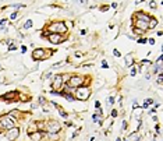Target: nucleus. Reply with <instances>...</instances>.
Wrapping results in <instances>:
<instances>
[{"mask_svg":"<svg viewBox=\"0 0 163 141\" xmlns=\"http://www.w3.org/2000/svg\"><path fill=\"white\" fill-rule=\"evenodd\" d=\"M14 123L15 120L13 119V116H9V115H4L0 117V129H6V130H10L14 127Z\"/></svg>","mask_w":163,"mask_h":141,"instance_id":"nucleus-1","label":"nucleus"},{"mask_svg":"<svg viewBox=\"0 0 163 141\" xmlns=\"http://www.w3.org/2000/svg\"><path fill=\"white\" fill-rule=\"evenodd\" d=\"M89 95H91V89H88L85 87H79L77 89L74 98H77L78 101H87L88 98H89Z\"/></svg>","mask_w":163,"mask_h":141,"instance_id":"nucleus-2","label":"nucleus"},{"mask_svg":"<svg viewBox=\"0 0 163 141\" xmlns=\"http://www.w3.org/2000/svg\"><path fill=\"white\" fill-rule=\"evenodd\" d=\"M84 80L85 78L81 76H71L70 80H68V83H67V85L68 87H81L84 84Z\"/></svg>","mask_w":163,"mask_h":141,"instance_id":"nucleus-3","label":"nucleus"},{"mask_svg":"<svg viewBox=\"0 0 163 141\" xmlns=\"http://www.w3.org/2000/svg\"><path fill=\"white\" fill-rule=\"evenodd\" d=\"M50 31H53L54 34H64L67 31V27H65L64 22H54L50 25Z\"/></svg>","mask_w":163,"mask_h":141,"instance_id":"nucleus-4","label":"nucleus"},{"mask_svg":"<svg viewBox=\"0 0 163 141\" xmlns=\"http://www.w3.org/2000/svg\"><path fill=\"white\" fill-rule=\"evenodd\" d=\"M60 129H61V126H60V123L56 122V120H50V122L47 123V131L52 133V134H57V133L60 131Z\"/></svg>","mask_w":163,"mask_h":141,"instance_id":"nucleus-5","label":"nucleus"},{"mask_svg":"<svg viewBox=\"0 0 163 141\" xmlns=\"http://www.w3.org/2000/svg\"><path fill=\"white\" fill-rule=\"evenodd\" d=\"M18 136H20V129H18V127H13V129H10V130H7V134H6V137H7V140L9 141L17 140Z\"/></svg>","mask_w":163,"mask_h":141,"instance_id":"nucleus-6","label":"nucleus"},{"mask_svg":"<svg viewBox=\"0 0 163 141\" xmlns=\"http://www.w3.org/2000/svg\"><path fill=\"white\" fill-rule=\"evenodd\" d=\"M63 81H64L63 76H61V74H57V76L53 78V84H52V87H53L54 89H60L61 85H63Z\"/></svg>","mask_w":163,"mask_h":141,"instance_id":"nucleus-7","label":"nucleus"},{"mask_svg":"<svg viewBox=\"0 0 163 141\" xmlns=\"http://www.w3.org/2000/svg\"><path fill=\"white\" fill-rule=\"evenodd\" d=\"M47 39H49L50 44L56 45V44H60V42L63 41V36L59 35V34H49V35H47Z\"/></svg>","mask_w":163,"mask_h":141,"instance_id":"nucleus-8","label":"nucleus"},{"mask_svg":"<svg viewBox=\"0 0 163 141\" xmlns=\"http://www.w3.org/2000/svg\"><path fill=\"white\" fill-rule=\"evenodd\" d=\"M17 95H18V92H17V91H13V92H10V94L3 95V98H4V99H9V102H14Z\"/></svg>","mask_w":163,"mask_h":141,"instance_id":"nucleus-9","label":"nucleus"},{"mask_svg":"<svg viewBox=\"0 0 163 141\" xmlns=\"http://www.w3.org/2000/svg\"><path fill=\"white\" fill-rule=\"evenodd\" d=\"M135 28L138 30V28H142V31H145V30H148V22H145V21H142V20H137L135 21Z\"/></svg>","mask_w":163,"mask_h":141,"instance_id":"nucleus-10","label":"nucleus"},{"mask_svg":"<svg viewBox=\"0 0 163 141\" xmlns=\"http://www.w3.org/2000/svg\"><path fill=\"white\" fill-rule=\"evenodd\" d=\"M29 137H31V140H32V141H41V140H42V137H43V134H42L41 131H35V133L31 134Z\"/></svg>","mask_w":163,"mask_h":141,"instance_id":"nucleus-11","label":"nucleus"},{"mask_svg":"<svg viewBox=\"0 0 163 141\" xmlns=\"http://www.w3.org/2000/svg\"><path fill=\"white\" fill-rule=\"evenodd\" d=\"M32 56H33V59H35V60L41 59V57L43 56V49H35V50H33V53H32Z\"/></svg>","mask_w":163,"mask_h":141,"instance_id":"nucleus-12","label":"nucleus"},{"mask_svg":"<svg viewBox=\"0 0 163 141\" xmlns=\"http://www.w3.org/2000/svg\"><path fill=\"white\" fill-rule=\"evenodd\" d=\"M36 127H38V124H36V123L29 124V126H28V134H29V136H31V134H33V133L36 131Z\"/></svg>","mask_w":163,"mask_h":141,"instance_id":"nucleus-13","label":"nucleus"},{"mask_svg":"<svg viewBox=\"0 0 163 141\" xmlns=\"http://www.w3.org/2000/svg\"><path fill=\"white\" fill-rule=\"evenodd\" d=\"M132 63H134V57H132L131 54H127V56H126V64H127V67H131Z\"/></svg>","mask_w":163,"mask_h":141,"instance_id":"nucleus-14","label":"nucleus"},{"mask_svg":"<svg viewBox=\"0 0 163 141\" xmlns=\"http://www.w3.org/2000/svg\"><path fill=\"white\" fill-rule=\"evenodd\" d=\"M156 25H158V20L156 18H151L149 22H148V28H155Z\"/></svg>","mask_w":163,"mask_h":141,"instance_id":"nucleus-15","label":"nucleus"},{"mask_svg":"<svg viewBox=\"0 0 163 141\" xmlns=\"http://www.w3.org/2000/svg\"><path fill=\"white\" fill-rule=\"evenodd\" d=\"M130 140L131 141H138L140 140V134H138V133H132V134L130 136Z\"/></svg>","mask_w":163,"mask_h":141,"instance_id":"nucleus-16","label":"nucleus"},{"mask_svg":"<svg viewBox=\"0 0 163 141\" xmlns=\"http://www.w3.org/2000/svg\"><path fill=\"white\" fill-rule=\"evenodd\" d=\"M57 140H59V136H57V134L49 133V141H57Z\"/></svg>","mask_w":163,"mask_h":141,"instance_id":"nucleus-17","label":"nucleus"},{"mask_svg":"<svg viewBox=\"0 0 163 141\" xmlns=\"http://www.w3.org/2000/svg\"><path fill=\"white\" fill-rule=\"evenodd\" d=\"M31 27H32V21H31V20H28V21L24 24V28H25V30H28V28H31Z\"/></svg>","mask_w":163,"mask_h":141,"instance_id":"nucleus-18","label":"nucleus"},{"mask_svg":"<svg viewBox=\"0 0 163 141\" xmlns=\"http://www.w3.org/2000/svg\"><path fill=\"white\" fill-rule=\"evenodd\" d=\"M113 102H114V98L110 97V98L108 99V106H112V105H113Z\"/></svg>","mask_w":163,"mask_h":141,"instance_id":"nucleus-19","label":"nucleus"},{"mask_svg":"<svg viewBox=\"0 0 163 141\" xmlns=\"http://www.w3.org/2000/svg\"><path fill=\"white\" fill-rule=\"evenodd\" d=\"M113 53H114V56H116V57H120V56H121V53H120L117 49H114V50H113Z\"/></svg>","mask_w":163,"mask_h":141,"instance_id":"nucleus-20","label":"nucleus"},{"mask_svg":"<svg viewBox=\"0 0 163 141\" xmlns=\"http://www.w3.org/2000/svg\"><path fill=\"white\" fill-rule=\"evenodd\" d=\"M134 32L137 34V35H141V34L144 32V31H142V30H137V28H134Z\"/></svg>","mask_w":163,"mask_h":141,"instance_id":"nucleus-21","label":"nucleus"},{"mask_svg":"<svg viewBox=\"0 0 163 141\" xmlns=\"http://www.w3.org/2000/svg\"><path fill=\"white\" fill-rule=\"evenodd\" d=\"M39 103H41V105H45V103H46L45 98H39Z\"/></svg>","mask_w":163,"mask_h":141,"instance_id":"nucleus-22","label":"nucleus"},{"mask_svg":"<svg viewBox=\"0 0 163 141\" xmlns=\"http://www.w3.org/2000/svg\"><path fill=\"white\" fill-rule=\"evenodd\" d=\"M102 66H103V68H108V62L103 60V62H102Z\"/></svg>","mask_w":163,"mask_h":141,"instance_id":"nucleus-23","label":"nucleus"},{"mask_svg":"<svg viewBox=\"0 0 163 141\" xmlns=\"http://www.w3.org/2000/svg\"><path fill=\"white\" fill-rule=\"evenodd\" d=\"M149 6H151V9H155V7H156V3H155V1H151Z\"/></svg>","mask_w":163,"mask_h":141,"instance_id":"nucleus-24","label":"nucleus"},{"mask_svg":"<svg viewBox=\"0 0 163 141\" xmlns=\"http://www.w3.org/2000/svg\"><path fill=\"white\" fill-rule=\"evenodd\" d=\"M95 108H96V109L100 108V102H99V101H96V102H95Z\"/></svg>","mask_w":163,"mask_h":141,"instance_id":"nucleus-25","label":"nucleus"},{"mask_svg":"<svg viewBox=\"0 0 163 141\" xmlns=\"http://www.w3.org/2000/svg\"><path fill=\"white\" fill-rule=\"evenodd\" d=\"M137 74V70L135 68H131V76H135Z\"/></svg>","mask_w":163,"mask_h":141,"instance_id":"nucleus-26","label":"nucleus"},{"mask_svg":"<svg viewBox=\"0 0 163 141\" xmlns=\"http://www.w3.org/2000/svg\"><path fill=\"white\" fill-rule=\"evenodd\" d=\"M112 116L116 117V116H117V110H112Z\"/></svg>","mask_w":163,"mask_h":141,"instance_id":"nucleus-27","label":"nucleus"},{"mask_svg":"<svg viewBox=\"0 0 163 141\" xmlns=\"http://www.w3.org/2000/svg\"><path fill=\"white\" fill-rule=\"evenodd\" d=\"M162 78H163L162 76H159V77H158V84H162Z\"/></svg>","mask_w":163,"mask_h":141,"instance_id":"nucleus-28","label":"nucleus"},{"mask_svg":"<svg viewBox=\"0 0 163 141\" xmlns=\"http://www.w3.org/2000/svg\"><path fill=\"white\" fill-rule=\"evenodd\" d=\"M148 42H149V44H152V45H155V39L151 38V39H148Z\"/></svg>","mask_w":163,"mask_h":141,"instance_id":"nucleus-29","label":"nucleus"},{"mask_svg":"<svg viewBox=\"0 0 163 141\" xmlns=\"http://www.w3.org/2000/svg\"><path fill=\"white\" fill-rule=\"evenodd\" d=\"M75 57H82V53H81V52H77V53H75Z\"/></svg>","mask_w":163,"mask_h":141,"instance_id":"nucleus-30","label":"nucleus"},{"mask_svg":"<svg viewBox=\"0 0 163 141\" xmlns=\"http://www.w3.org/2000/svg\"><path fill=\"white\" fill-rule=\"evenodd\" d=\"M15 17H17V13H13V14H11V20H14Z\"/></svg>","mask_w":163,"mask_h":141,"instance_id":"nucleus-31","label":"nucleus"},{"mask_svg":"<svg viewBox=\"0 0 163 141\" xmlns=\"http://www.w3.org/2000/svg\"><path fill=\"white\" fill-rule=\"evenodd\" d=\"M138 42H140V44H145V42H146V39H140Z\"/></svg>","mask_w":163,"mask_h":141,"instance_id":"nucleus-32","label":"nucleus"}]
</instances>
